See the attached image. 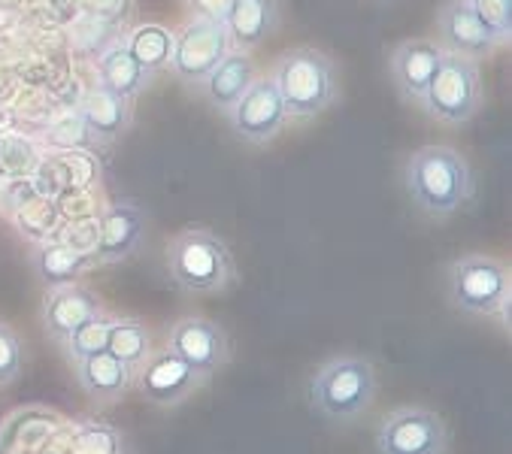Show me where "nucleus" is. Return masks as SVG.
Wrapping results in <instances>:
<instances>
[{"mask_svg":"<svg viewBox=\"0 0 512 454\" xmlns=\"http://www.w3.org/2000/svg\"><path fill=\"white\" fill-rule=\"evenodd\" d=\"M403 188L419 212L443 221L473 197V170L452 146H422L403 164Z\"/></svg>","mask_w":512,"mask_h":454,"instance_id":"1","label":"nucleus"},{"mask_svg":"<svg viewBox=\"0 0 512 454\" xmlns=\"http://www.w3.org/2000/svg\"><path fill=\"white\" fill-rule=\"evenodd\" d=\"M273 82L288 119H316L340 97V70L334 58L313 46H297L276 58Z\"/></svg>","mask_w":512,"mask_h":454,"instance_id":"2","label":"nucleus"},{"mask_svg":"<svg viewBox=\"0 0 512 454\" xmlns=\"http://www.w3.org/2000/svg\"><path fill=\"white\" fill-rule=\"evenodd\" d=\"M376 391V367L361 355H337L325 361L306 385L310 406L334 424H352L364 418L376 400Z\"/></svg>","mask_w":512,"mask_h":454,"instance_id":"3","label":"nucleus"},{"mask_svg":"<svg viewBox=\"0 0 512 454\" xmlns=\"http://www.w3.org/2000/svg\"><path fill=\"white\" fill-rule=\"evenodd\" d=\"M167 273L185 294H222L237 282V261L219 234L188 227L167 246Z\"/></svg>","mask_w":512,"mask_h":454,"instance_id":"4","label":"nucleus"},{"mask_svg":"<svg viewBox=\"0 0 512 454\" xmlns=\"http://www.w3.org/2000/svg\"><path fill=\"white\" fill-rule=\"evenodd\" d=\"M449 303L473 318H500L509 330L512 273L494 255H464L449 264Z\"/></svg>","mask_w":512,"mask_h":454,"instance_id":"5","label":"nucleus"},{"mask_svg":"<svg viewBox=\"0 0 512 454\" xmlns=\"http://www.w3.org/2000/svg\"><path fill=\"white\" fill-rule=\"evenodd\" d=\"M428 116L443 128L467 125L482 106V70L479 61L443 52L440 67L419 103Z\"/></svg>","mask_w":512,"mask_h":454,"instance_id":"6","label":"nucleus"},{"mask_svg":"<svg viewBox=\"0 0 512 454\" xmlns=\"http://www.w3.org/2000/svg\"><path fill=\"white\" fill-rule=\"evenodd\" d=\"M452 433L428 406H397L376 427V454H449Z\"/></svg>","mask_w":512,"mask_h":454,"instance_id":"7","label":"nucleus"},{"mask_svg":"<svg viewBox=\"0 0 512 454\" xmlns=\"http://www.w3.org/2000/svg\"><path fill=\"white\" fill-rule=\"evenodd\" d=\"M231 52L225 22L191 16L173 31V55L170 70L179 82L200 88V82L210 76V70Z\"/></svg>","mask_w":512,"mask_h":454,"instance_id":"8","label":"nucleus"},{"mask_svg":"<svg viewBox=\"0 0 512 454\" xmlns=\"http://www.w3.org/2000/svg\"><path fill=\"white\" fill-rule=\"evenodd\" d=\"M228 122L234 134L249 146H267L273 143L285 125L291 122L285 103L276 91L273 76H255L252 85L243 91V97L228 109Z\"/></svg>","mask_w":512,"mask_h":454,"instance_id":"9","label":"nucleus"},{"mask_svg":"<svg viewBox=\"0 0 512 454\" xmlns=\"http://www.w3.org/2000/svg\"><path fill=\"white\" fill-rule=\"evenodd\" d=\"M167 349L179 355L203 379L216 376L231 361V343H228L225 327L219 321L200 318V315H185L173 321L167 333Z\"/></svg>","mask_w":512,"mask_h":454,"instance_id":"10","label":"nucleus"},{"mask_svg":"<svg viewBox=\"0 0 512 454\" xmlns=\"http://www.w3.org/2000/svg\"><path fill=\"white\" fill-rule=\"evenodd\" d=\"M203 382L207 379H203L197 370H191L167 346L152 349V355L137 370V388H140L143 400L152 406H161V409L185 403L188 397H194L203 388Z\"/></svg>","mask_w":512,"mask_h":454,"instance_id":"11","label":"nucleus"},{"mask_svg":"<svg viewBox=\"0 0 512 454\" xmlns=\"http://www.w3.org/2000/svg\"><path fill=\"white\" fill-rule=\"evenodd\" d=\"M149 231V212L137 200H116L100 212V240L94 264H122L143 246Z\"/></svg>","mask_w":512,"mask_h":454,"instance_id":"12","label":"nucleus"},{"mask_svg":"<svg viewBox=\"0 0 512 454\" xmlns=\"http://www.w3.org/2000/svg\"><path fill=\"white\" fill-rule=\"evenodd\" d=\"M437 46L443 52H455L473 61L491 58L500 43L497 37L482 25V19L473 13L467 0H446L437 13Z\"/></svg>","mask_w":512,"mask_h":454,"instance_id":"13","label":"nucleus"},{"mask_svg":"<svg viewBox=\"0 0 512 454\" xmlns=\"http://www.w3.org/2000/svg\"><path fill=\"white\" fill-rule=\"evenodd\" d=\"M443 49L434 40L425 37H413L394 46L391 58H388V70H391V82L397 88V94L406 103H422L437 67H440Z\"/></svg>","mask_w":512,"mask_h":454,"instance_id":"14","label":"nucleus"},{"mask_svg":"<svg viewBox=\"0 0 512 454\" xmlns=\"http://www.w3.org/2000/svg\"><path fill=\"white\" fill-rule=\"evenodd\" d=\"M100 309H104V303H100V294H94L82 282H67V285L46 288L43 312L40 315H43V327H46L49 339L61 346L79 324H85Z\"/></svg>","mask_w":512,"mask_h":454,"instance_id":"15","label":"nucleus"},{"mask_svg":"<svg viewBox=\"0 0 512 454\" xmlns=\"http://www.w3.org/2000/svg\"><path fill=\"white\" fill-rule=\"evenodd\" d=\"M79 119L88 128L94 146H110L116 140H122L131 131L134 122V100L119 97L107 88H94L82 97L79 106Z\"/></svg>","mask_w":512,"mask_h":454,"instance_id":"16","label":"nucleus"},{"mask_svg":"<svg viewBox=\"0 0 512 454\" xmlns=\"http://www.w3.org/2000/svg\"><path fill=\"white\" fill-rule=\"evenodd\" d=\"M73 373H76L82 394L97 406L119 403L134 385V370L110 352H97L91 358L76 361Z\"/></svg>","mask_w":512,"mask_h":454,"instance_id":"17","label":"nucleus"},{"mask_svg":"<svg viewBox=\"0 0 512 454\" xmlns=\"http://www.w3.org/2000/svg\"><path fill=\"white\" fill-rule=\"evenodd\" d=\"M231 49L252 52L267 43L279 28V0H237L228 22Z\"/></svg>","mask_w":512,"mask_h":454,"instance_id":"18","label":"nucleus"},{"mask_svg":"<svg viewBox=\"0 0 512 454\" xmlns=\"http://www.w3.org/2000/svg\"><path fill=\"white\" fill-rule=\"evenodd\" d=\"M258 76L255 70V61L249 52H240V49H231L213 70L210 76L200 82V91L207 97V103L219 112H225L243 97V91L252 85V79Z\"/></svg>","mask_w":512,"mask_h":454,"instance_id":"19","label":"nucleus"},{"mask_svg":"<svg viewBox=\"0 0 512 454\" xmlns=\"http://www.w3.org/2000/svg\"><path fill=\"white\" fill-rule=\"evenodd\" d=\"M152 79H155V73L140 67L125 46H113L97 58V85L119 94V97L137 100L152 85Z\"/></svg>","mask_w":512,"mask_h":454,"instance_id":"20","label":"nucleus"},{"mask_svg":"<svg viewBox=\"0 0 512 454\" xmlns=\"http://www.w3.org/2000/svg\"><path fill=\"white\" fill-rule=\"evenodd\" d=\"M31 267L37 273V279L46 285V288H55V285H67V282H79V276L94 267V258L91 255H82V252H73L70 246H64L61 240H46V243H37L34 252H31Z\"/></svg>","mask_w":512,"mask_h":454,"instance_id":"21","label":"nucleus"},{"mask_svg":"<svg viewBox=\"0 0 512 454\" xmlns=\"http://www.w3.org/2000/svg\"><path fill=\"white\" fill-rule=\"evenodd\" d=\"M125 49L134 55V61L140 67H146L149 73H161L170 67V55H173V31L164 28V25H137L128 40H125Z\"/></svg>","mask_w":512,"mask_h":454,"instance_id":"22","label":"nucleus"},{"mask_svg":"<svg viewBox=\"0 0 512 454\" xmlns=\"http://www.w3.org/2000/svg\"><path fill=\"white\" fill-rule=\"evenodd\" d=\"M107 352L125 361L134 373L143 367V361L152 355V330L140 318H122L116 315L113 330H110V343Z\"/></svg>","mask_w":512,"mask_h":454,"instance_id":"23","label":"nucleus"},{"mask_svg":"<svg viewBox=\"0 0 512 454\" xmlns=\"http://www.w3.org/2000/svg\"><path fill=\"white\" fill-rule=\"evenodd\" d=\"M113 321H116V315H113V312L100 309V312H97V315H91L85 324H79V327L64 339V343H61V349H64V355H67V361H70V364H76V361L91 358V355H97V352H107Z\"/></svg>","mask_w":512,"mask_h":454,"instance_id":"24","label":"nucleus"},{"mask_svg":"<svg viewBox=\"0 0 512 454\" xmlns=\"http://www.w3.org/2000/svg\"><path fill=\"white\" fill-rule=\"evenodd\" d=\"M13 224L16 231L28 240V243H46L55 237L58 224H61V212H58V203L55 197H34L31 203H25L16 215H13Z\"/></svg>","mask_w":512,"mask_h":454,"instance_id":"25","label":"nucleus"},{"mask_svg":"<svg viewBox=\"0 0 512 454\" xmlns=\"http://www.w3.org/2000/svg\"><path fill=\"white\" fill-rule=\"evenodd\" d=\"M52 158L64 176V188H94L100 182V161L94 152L67 149V152H55Z\"/></svg>","mask_w":512,"mask_h":454,"instance_id":"26","label":"nucleus"},{"mask_svg":"<svg viewBox=\"0 0 512 454\" xmlns=\"http://www.w3.org/2000/svg\"><path fill=\"white\" fill-rule=\"evenodd\" d=\"M40 152L31 140L19 137V134H7L0 137V170L4 176H31L40 164Z\"/></svg>","mask_w":512,"mask_h":454,"instance_id":"27","label":"nucleus"},{"mask_svg":"<svg viewBox=\"0 0 512 454\" xmlns=\"http://www.w3.org/2000/svg\"><path fill=\"white\" fill-rule=\"evenodd\" d=\"M52 240H61L73 252H82V255L94 258V249H97V240H100V212L97 215H85V218L61 221Z\"/></svg>","mask_w":512,"mask_h":454,"instance_id":"28","label":"nucleus"},{"mask_svg":"<svg viewBox=\"0 0 512 454\" xmlns=\"http://www.w3.org/2000/svg\"><path fill=\"white\" fill-rule=\"evenodd\" d=\"M25 370V343L13 324L0 321V388L13 385Z\"/></svg>","mask_w":512,"mask_h":454,"instance_id":"29","label":"nucleus"},{"mask_svg":"<svg viewBox=\"0 0 512 454\" xmlns=\"http://www.w3.org/2000/svg\"><path fill=\"white\" fill-rule=\"evenodd\" d=\"M482 25L497 37L500 46L512 40V0H467Z\"/></svg>","mask_w":512,"mask_h":454,"instance_id":"30","label":"nucleus"},{"mask_svg":"<svg viewBox=\"0 0 512 454\" xmlns=\"http://www.w3.org/2000/svg\"><path fill=\"white\" fill-rule=\"evenodd\" d=\"M46 140L58 152H67V149H97L94 140H91V134H88V128L79 119V112H76L73 119H64V122L52 125L49 134H46Z\"/></svg>","mask_w":512,"mask_h":454,"instance_id":"31","label":"nucleus"},{"mask_svg":"<svg viewBox=\"0 0 512 454\" xmlns=\"http://www.w3.org/2000/svg\"><path fill=\"white\" fill-rule=\"evenodd\" d=\"M34 197H37V188H34L31 176H4L0 179V215L13 218Z\"/></svg>","mask_w":512,"mask_h":454,"instance_id":"32","label":"nucleus"},{"mask_svg":"<svg viewBox=\"0 0 512 454\" xmlns=\"http://www.w3.org/2000/svg\"><path fill=\"white\" fill-rule=\"evenodd\" d=\"M82 7L88 16H94L100 22L125 25L137 10V0H82Z\"/></svg>","mask_w":512,"mask_h":454,"instance_id":"33","label":"nucleus"},{"mask_svg":"<svg viewBox=\"0 0 512 454\" xmlns=\"http://www.w3.org/2000/svg\"><path fill=\"white\" fill-rule=\"evenodd\" d=\"M31 182H34V188H37L40 197H58L64 191V176H61V170H58V164H55L52 155L49 158H40L37 170L31 173Z\"/></svg>","mask_w":512,"mask_h":454,"instance_id":"34","label":"nucleus"},{"mask_svg":"<svg viewBox=\"0 0 512 454\" xmlns=\"http://www.w3.org/2000/svg\"><path fill=\"white\" fill-rule=\"evenodd\" d=\"M234 4H237V0H185V7L191 10V16L213 19V22H228Z\"/></svg>","mask_w":512,"mask_h":454,"instance_id":"35","label":"nucleus"},{"mask_svg":"<svg viewBox=\"0 0 512 454\" xmlns=\"http://www.w3.org/2000/svg\"><path fill=\"white\" fill-rule=\"evenodd\" d=\"M0 179H4V170H0Z\"/></svg>","mask_w":512,"mask_h":454,"instance_id":"36","label":"nucleus"}]
</instances>
